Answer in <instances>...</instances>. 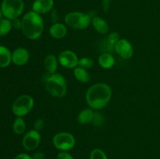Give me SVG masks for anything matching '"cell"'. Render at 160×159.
<instances>
[{
	"mask_svg": "<svg viewBox=\"0 0 160 159\" xmlns=\"http://www.w3.org/2000/svg\"><path fill=\"white\" fill-rule=\"evenodd\" d=\"M57 159H73V157L67 151H60L57 154Z\"/></svg>",
	"mask_w": 160,
	"mask_h": 159,
	"instance_id": "28",
	"label": "cell"
},
{
	"mask_svg": "<svg viewBox=\"0 0 160 159\" xmlns=\"http://www.w3.org/2000/svg\"><path fill=\"white\" fill-rule=\"evenodd\" d=\"M106 38H107V40L109 41L111 44H112V45H115L116 43H117V42L120 39V34H119L117 32H116V31L109 33V35L107 36V37H106Z\"/></svg>",
	"mask_w": 160,
	"mask_h": 159,
	"instance_id": "26",
	"label": "cell"
},
{
	"mask_svg": "<svg viewBox=\"0 0 160 159\" xmlns=\"http://www.w3.org/2000/svg\"><path fill=\"white\" fill-rule=\"evenodd\" d=\"M13 132L17 135H21L26 130V123L23 117H17L12 125Z\"/></svg>",
	"mask_w": 160,
	"mask_h": 159,
	"instance_id": "20",
	"label": "cell"
},
{
	"mask_svg": "<svg viewBox=\"0 0 160 159\" xmlns=\"http://www.w3.org/2000/svg\"><path fill=\"white\" fill-rule=\"evenodd\" d=\"M99 50L102 51V53H111L115 51V45L111 44L107 38H105L99 41Z\"/></svg>",
	"mask_w": 160,
	"mask_h": 159,
	"instance_id": "22",
	"label": "cell"
},
{
	"mask_svg": "<svg viewBox=\"0 0 160 159\" xmlns=\"http://www.w3.org/2000/svg\"><path fill=\"white\" fill-rule=\"evenodd\" d=\"M112 98V89L105 83H97L86 91L85 99L89 108L93 110L102 109L109 104Z\"/></svg>",
	"mask_w": 160,
	"mask_h": 159,
	"instance_id": "1",
	"label": "cell"
},
{
	"mask_svg": "<svg viewBox=\"0 0 160 159\" xmlns=\"http://www.w3.org/2000/svg\"><path fill=\"white\" fill-rule=\"evenodd\" d=\"M94 65V62L91 58L89 57H82L78 60V66L88 70L91 69Z\"/></svg>",
	"mask_w": 160,
	"mask_h": 159,
	"instance_id": "23",
	"label": "cell"
},
{
	"mask_svg": "<svg viewBox=\"0 0 160 159\" xmlns=\"http://www.w3.org/2000/svg\"><path fill=\"white\" fill-rule=\"evenodd\" d=\"M12 62V53L6 47L0 45V67L6 68Z\"/></svg>",
	"mask_w": 160,
	"mask_h": 159,
	"instance_id": "18",
	"label": "cell"
},
{
	"mask_svg": "<svg viewBox=\"0 0 160 159\" xmlns=\"http://www.w3.org/2000/svg\"><path fill=\"white\" fill-rule=\"evenodd\" d=\"M2 10L0 9V20H2Z\"/></svg>",
	"mask_w": 160,
	"mask_h": 159,
	"instance_id": "34",
	"label": "cell"
},
{
	"mask_svg": "<svg viewBox=\"0 0 160 159\" xmlns=\"http://www.w3.org/2000/svg\"><path fill=\"white\" fill-rule=\"evenodd\" d=\"M90 159H108V157L102 150L95 148L90 153Z\"/></svg>",
	"mask_w": 160,
	"mask_h": 159,
	"instance_id": "24",
	"label": "cell"
},
{
	"mask_svg": "<svg viewBox=\"0 0 160 159\" xmlns=\"http://www.w3.org/2000/svg\"><path fill=\"white\" fill-rule=\"evenodd\" d=\"M34 100L31 96L23 94L19 96L12 104V111L17 117H23L32 110Z\"/></svg>",
	"mask_w": 160,
	"mask_h": 159,
	"instance_id": "5",
	"label": "cell"
},
{
	"mask_svg": "<svg viewBox=\"0 0 160 159\" xmlns=\"http://www.w3.org/2000/svg\"><path fill=\"white\" fill-rule=\"evenodd\" d=\"M54 6L53 0H35L33 3L32 9L38 14H45L50 12Z\"/></svg>",
	"mask_w": 160,
	"mask_h": 159,
	"instance_id": "12",
	"label": "cell"
},
{
	"mask_svg": "<svg viewBox=\"0 0 160 159\" xmlns=\"http://www.w3.org/2000/svg\"><path fill=\"white\" fill-rule=\"evenodd\" d=\"M44 31V21L40 14L31 11L25 14L21 20V31L30 40H37Z\"/></svg>",
	"mask_w": 160,
	"mask_h": 159,
	"instance_id": "2",
	"label": "cell"
},
{
	"mask_svg": "<svg viewBox=\"0 0 160 159\" xmlns=\"http://www.w3.org/2000/svg\"><path fill=\"white\" fill-rule=\"evenodd\" d=\"M109 3H110V0H103V8H104L105 12H106L109 9Z\"/></svg>",
	"mask_w": 160,
	"mask_h": 159,
	"instance_id": "33",
	"label": "cell"
},
{
	"mask_svg": "<svg viewBox=\"0 0 160 159\" xmlns=\"http://www.w3.org/2000/svg\"><path fill=\"white\" fill-rule=\"evenodd\" d=\"M49 34L55 39H62L67 34V27L61 23H55L50 26Z\"/></svg>",
	"mask_w": 160,
	"mask_h": 159,
	"instance_id": "13",
	"label": "cell"
},
{
	"mask_svg": "<svg viewBox=\"0 0 160 159\" xmlns=\"http://www.w3.org/2000/svg\"><path fill=\"white\" fill-rule=\"evenodd\" d=\"M94 114H95V112L91 108H84L79 112L78 115V123L81 125H86L91 123L92 122V119H93Z\"/></svg>",
	"mask_w": 160,
	"mask_h": 159,
	"instance_id": "17",
	"label": "cell"
},
{
	"mask_svg": "<svg viewBox=\"0 0 160 159\" xmlns=\"http://www.w3.org/2000/svg\"><path fill=\"white\" fill-rule=\"evenodd\" d=\"M53 146L61 151H68L73 149L76 143V140L73 134L67 132H59L52 138Z\"/></svg>",
	"mask_w": 160,
	"mask_h": 159,
	"instance_id": "7",
	"label": "cell"
},
{
	"mask_svg": "<svg viewBox=\"0 0 160 159\" xmlns=\"http://www.w3.org/2000/svg\"><path fill=\"white\" fill-rule=\"evenodd\" d=\"M12 22L9 19H2L0 20V36H6L12 29Z\"/></svg>",
	"mask_w": 160,
	"mask_h": 159,
	"instance_id": "21",
	"label": "cell"
},
{
	"mask_svg": "<svg viewBox=\"0 0 160 159\" xmlns=\"http://www.w3.org/2000/svg\"><path fill=\"white\" fill-rule=\"evenodd\" d=\"M41 143V135L38 131L31 129L28 131L23 137L22 140V145L27 151H34Z\"/></svg>",
	"mask_w": 160,
	"mask_h": 159,
	"instance_id": "9",
	"label": "cell"
},
{
	"mask_svg": "<svg viewBox=\"0 0 160 159\" xmlns=\"http://www.w3.org/2000/svg\"><path fill=\"white\" fill-rule=\"evenodd\" d=\"M73 75L79 82L83 83V84H86V83L89 82L91 79L90 74H89L88 70L80 66L73 69Z\"/></svg>",
	"mask_w": 160,
	"mask_h": 159,
	"instance_id": "19",
	"label": "cell"
},
{
	"mask_svg": "<svg viewBox=\"0 0 160 159\" xmlns=\"http://www.w3.org/2000/svg\"><path fill=\"white\" fill-rule=\"evenodd\" d=\"M44 157H45V154L41 151H38V152L33 154V155L31 156L32 159H43Z\"/></svg>",
	"mask_w": 160,
	"mask_h": 159,
	"instance_id": "30",
	"label": "cell"
},
{
	"mask_svg": "<svg viewBox=\"0 0 160 159\" xmlns=\"http://www.w3.org/2000/svg\"><path fill=\"white\" fill-rule=\"evenodd\" d=\"M94 17L89 13L82 12H71L67 14L64 18L65 23L75 30H84L92 23Z\"/></svg>",
	"mask_w": 160,
	"mask_h": 159,
	"instance_id": "4",
	"label": "cell"
},
{
	"mask_svg": "<svg viewBox=\"0 0 160 159\" xmlns=\"http://www.w3.org/2000/svg\"><path fill=\"white\" fill-rule=\"evenodd\" d=\"M115 51L123 59H129L134 55V48L129 41L124 38H120L116 43Z\"/></svg>",
	"mask_w": 160,
	"mask_h": 159,
	"instance_id": "10",
	"label": "cell"
},
{
	"mask_svg": "<svg viewBox=\"0 0 160 159\" xmlns=\"http://www.w3.org/2000/svg\"><path fill=\"white\" fill-rule=\"evenodd\" d=\"M14 159H32L31 156H30L29 154H24V153H22V154H18L15 157Z\"/></svg>",
	"mask_w": 160,
	"mask_h": 159,
	"instance_id": "31",
	"label": "cell"
},
{
	"mask_svg": "<svg viewBox=\"0 0 160 159\" xmlns=\"http://www.w3.org/2000/svg\"><path fill=\"white\" fill-rule=\"evenodd\" d=\"M30 53L24 48H17L12 53V62L17 65H23L28 62Z\"/></svg>",
	"mask_w": 160,
	"mask_h": 159,
	"instance_id": "11",
	"label": "cell"
},
{
	"mask_svg": "<svg viewBox=\"0 0 160 159\" xmlns=\"http://www.w3.org/2000/svg\"><path fill=\"white\" fill-rule=\"evenodd\" d=\"M12 22V26L17 30H21V20L19 18H16L14 20H11Z\"/></svg>",
	"mask_w": 160,
	"mask_h": 159,
	"instance_id": "29",
	"label": "cell"
},
{
	"mask_svg": "<svg viewBox=\"0 0 160 159\" xmlns=\"http://www.w3.org/2000/svg\"><path fill=\"white\" fill-rule=\"evenodd\" d=\"M92 24L98 33L106 34L109 32V26L107 22L99 17H94L92 20Z\"/></svg>",
	"mask_w": 160,
	"mask_h": 159,
	"instance_id": "15",
	"label": "cell"
},
{
	"mask_svg": "<svg viewBox=\"0 0 160 159\" xmlns=\"http://www.w3.org/2000/svg\"><path fill=\"white\" fill-rule=\"evenodd\" d=\"M58 63H59L58 58H56L54 55L49 54L46 55L45 60H44V66H45L47 73L52 74V73H56Z\"/></svg>",
	"mask_w": 160,
	"mask_h": 159,
	"instance_id": "14",
	"label": "cell"
},
{
	"mask_svg": "<svg viewBox=\"0 0 160 159\" xmlns=\"http://www.w3.org/2000/svg\"><path fill=\"white\" fill-rule=\"evenodd\" d=\"M98 62L102 68L105 70H109L112 68L115 64V59L112 53L104 52L100 55L98 59Z\"/></svg>",
	"mask_w": 160,
	"mask_h": 159,
	"instance_id": "16",
	"label": "cell"
},
{
	"mask_svg": "<svg viewBox=\"0 0 160 159\" xmlns=\"http://www.w3.org/2000/svg\"><path fill=\"white\" fill-rule=\"evenodd\" d=\"M24 4L22 0H3L1 10L6 19L12 20L18 18L23 12Z\"/></svg>",
	"mask_w": 160,
	"mask_h": 159,
	"instance_id": "6",
	"label": "cell"
},
{
	"mask_svg": "<svg viewBox=\"0 0 160 159\" xmlns=\"http://www.w3.org/2000/svg\"><path fill=\"white\" fill-rule=\"evenodd\" d=\"M43 80L47 91L52 97L61 98L67 94V83L62 74L58 73H46Z\"/></svg>",
	"mask_w": 160,
	"mask_h": 159,
	"instance_id": "3",
	"label": "cell"
},
{
	"mask_svg": "<svg viewBox=\"0 0 160 159\" xmlns=\"http://www.w3.org/2000/svg\"><path fill=\"white\" fill-rule=\"evenodd\" d=\"M103 123H104V116L102 114L99 112H95L93 119L92 122V124L96 127H99V126H102Z\"/></svg>",
	"mask_w": 160,
	"mask_h": 159,
	"instance_id": "25",
	"label": "cell"
},
{
	"mask_svg": "<svg viewBox=\"0 0 160 159\" xmlns=\"http://www.w3.org/2000/svg\"><path fill=\"white\" fill-rule=\"evenodd\" d=\"M52 21L54 22V23H58L57 20L59 19V16H58L57 11L55 10V9H53L52 12Z\"/></svg>",
	"mask_w": 160,
	"mask_h": 159,
	"instance_id": "32",
	"label": "cell"
},
{
	"mask_svg": "<svg viewBox=\"0 0 160 159\" xmlns=\"http://www.w3.org/2000/svg\"><path fill=\"white\" fill-rule=\"evenodd\" d=\"M78 59L76 53L70 50H63L58 56L59 63L67 69H75L78 66Z\"/></svg>",
	"mask_w": 160,
	"mask_h": 159,
	"instance_id": "8",
	"label": "cell"
},
{
	"mask_svg": "<svg viewBox=\"0 0 160 159\" xmlns=\"http://www.w3.org/2000/svg\"><path fill=\"white\" fill-rule=\"evenodd\" d=\"M44 126H45V122L42 118H38L35 120L34 123V129L40 132L42 129H43Z\"/></svg>",
	"mask_w": 160,
	"mask_h": 159,
	"instance_id": "27",
	"label": "cell"
}]
</instances>
